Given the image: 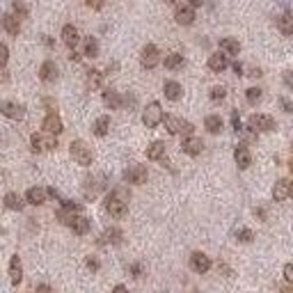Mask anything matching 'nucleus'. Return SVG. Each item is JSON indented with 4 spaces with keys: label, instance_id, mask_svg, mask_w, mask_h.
I'll return each mask as SVG.
<instances>
[{
    "label": "nucleus",
    "instance_id": "obj_1",
    "mask_svg": "<svg viewBox=\"0 0 293 293\" xmlns=\"http://www.w3.org/2000/svg\"><path fill=\"white\" fill-rule=\"evenodd\" d=\"M106 211L113 218H124L128 211V195L124 190H115L106 197Z\"/></svg>",
    "mask_w": 293,
    "mask_h": 293
},
{
    "label": "nucleus",
    "instance_id": "obj_2",
    "mask_svg": "<svg viewBox=\"0 0 293 293\" xmlns=\"http://www.w3.org/2000/svg\"><path fill=\"white\" fill-rule=\"evenodd\" d=\"M163 121H165L168 133H172V135H190V133H195V126L190 121L176 117V115H163Z\"/></svg>",
    "mask_w": 293,
    "mask_h": 293
},
{
    "label": "nucleus",
    "instance_id": "obj_3",
    "mask_svg": "<svg viewBox=\"0 0 293 293\" xmlns=\"http://www.w3.org/2000/svg\"><path fill=\"white\" fill-rule=\"evenodd\" d=\"M30 147H32V151H35V154H42V151L55 149V147H58V140H55L53 133L42 131V133H35V135L30 138Z\"/></svg>",
    "mask_w": 293,
    "mask_h": 293
},
{
    "label": "nucleus",
    "instance_id": "obj_4",
    "mask_svg": "<svg viewBox=\"0 0 293 293\" xmlns=\"http://www.w3.org/2000/svg\"><path fill=\"white\" fill-rule=\"evenodd\" d=\"M69 151H71V158L78 163V165H85V168L92 165V158H94V156H92V149L83 142V140H73Z\"/></svg>",
    "mask_w": 293,
    "mask_h": 293
},
{
    "label": "nucleus",
    "instance_id": "obj_5",
    "mask_svg": "<svg viewBox=\"0 0 293 293\" xmlns=\"http://www.w3.org/2000/svg\"><path fill=\"white\" fill-rule=\"evenodd\" d=\"M163 121V108L158 101H151L147 108H144L142 113V124L147 126V128H156V126Z\"/></svg>",
    "mask_w": 293,
    "mask_h": 293
},
{
    "label": "nucleus",
    "instance_id": "obj_6",
    "mask_svg": "<svg viewBox=\"0 0 293 293\" xmlns=\"http://www.w3.org/2000/svg\"><path fill=\"white\" fill-rule=\"evenodd\" d=\"M158 62H161V51H158V46H156V44H147V46L142 48V55H140V64H142L144 69H154V66H158Z\"/></svg>",
    "mask_w": 293,
    "mask_h": 293
},
{
    "label": "nucleus",
    "instance_id": "obj_7",
    "mask_svg": "<svg viewBox=\"0 0 293 293\" xmlns=\"http://www.w3.org/2000/svg\"><path fill=\"white\" fill-rule=\"evenodd\" d=\"M0 115L7 117V119H14V121H21L25 117V108L16 101H2L0 103Z\"/></svg>",
    "mask_w": 293,
    "mask_h": 293
},
{
    "label": "nucleus",
    "instance_id": "obj_8",
    "mask_svg": "<svg viewBox=\"0 0 293 293\" xmlns=\"http://www.w3.org/2000/svg\"><path fill=\"white\" fill-rule=\"evenodd\" d=\"M147 176H149V172H147V168H144V165H131V168L124 172L126 183H133V185L147 183Z\"/></svg>",
    "mask_w": 293,
    "mask_h": 293
},
{
    "label": "nucleus",
    "instance_id": "obj_9",
    "mask_svg": "<svg viewBox=\"0 0 293 293\" xmlns=\"http://www.w3.org/2000/svg\"><path fill=\"white\" fill-rule=\"evenodd\" d=\"M247 124H250L252 131H263V133L275 128V119L268 117V115H252L250 119H247Z\"/></svg>",
    "mask_w": 293,
    "mask_h": 293
},
{
    "label": "nucleus",
    "instance_id": "obj_10",
    "mask_svg": "<svg viewBox=\"0 0 293 293\" xmlns=\"http://www.w3.org/2000/svg\"><path fill=\"white\" fill-rule=\"evenodd\" d=\"M181 149H183V154H188V156H199L204 151V142H202V138L195 135V133H190V135H185L183 138Z\"/></svg>",
    "mask_w": 293,
    "mask_h": 293
},
{
    "label": "nucleus",
    "instance_id": "obj_11",
    "mask_svg": "<svg viewBox=\"0 0 293 293\" xmlns=\"http://www.w3.org/2000/svg\"><path fill=\"white\" fill-rule=\"evenodd\" d=\"M190 268L195 270V273H199V275H204V273H209V268H211V259L206 257L204 252H192Z\"/></svg>",
    "mask_w": 293,
    "mask_h": 293
},
{
    "label": "nucleus",
    "instance_id": "obj_12",
    "mask_svg": "<svg viewBox=\"0 0 293 293\" xmlns=\"http://www.w3.org/2000/svg\"><path fill=\"white\" fill-rule=\"evenodd\" d=\"M174 18H176V23H179V25H192V23H195V7H190V5L176 7Z\"/></svg>",
    "mask_w": 293,
    "mask_h": 293
},
{
    "label": "nucleus",
    "instance_id": "obj_13",
    "mask_svg": "<svg viewBox=\"0 0 293 293\" xmlns=\"http://www.w3.org/2000/svg\"><path fill=\"white\" fill-rule=\"evenodd\" d=\"M42 128L46 133H53V135H58V133H62L64 124H62V119L55 113H48L46 117H44V121H42Z\"/></svg>",
    "mask_w": 293,
    "mask_h": 293
},
{
    "label": "nucleus",
    "instance_id": "obj_14",
    "mask_svg": "<svg viewBox=\"0 0 293 293\" xmlns=\"http://www.w3.org/2000/svg\"><path fill=\"white\" fill-rule=\"evenodd\" d=\"M234 161H236V165H238L240 170H247L252 165V154L245 144L236 147V151H234Z\"/></svg>",
    "mask_w": 293,
    "mask_h": 293
},
{
    "label": "nucleus",
    "instance_id": "obj_15",
    "mask_svg": "<svg viewBox=\"0 0 293 293\" xmlns=\"http://www.w3.org/2000/svg\"><path fill=\"white\" fill-rule=\"evenodd\" d=\"M289 195H291V181L289 179H280L273 185V199L275 202H284Z\"/></svg>",
    "mask_w": 293,
    "mask_h": 293
},
{
    "label": "nucleus",
    "instance_id": "obj_16",
    "mask_svg": "<svg viewBox=\"0 0 293 293\" xmlns=\"http://www.w3.org/2000/svg\"><path fill=\"white\" fill-rule=\"evenodd\" d=\"M69 227H71L73 234H78V236H85V234L90 232V220L85 216H80V213H76V216L69 220Z\"/></svg>",
    "mask_w": 293,
    "mask_h": 293
},
{
    "label": "nucleus",
    "instance_id": "obj_17",
    "mask_svg": "<svg viewBox=\"0 0 293 293\" xmlns=\"http://www.w3.org/2000/svg\"><path fill=\"white\" fill-rule=\"evenodd\" d=\"M227 66H229V58L222 53V51H220V53H213L209 58V69H211V71L220 73V71H225Z\"/></svg>",
    "mask_w": 293,
    "mask_h": 293
},
{
    "label": "nucleus",
    "instance_id": "obj_18",
    "mask_svg": "<svg viewBox=\"0 0 293 293\" xmlns=\"http://www.w3.org/2000/svg\"><path fill=\"white\" fill-rule=\"evenodd\" d=\"M39 78H42L44 83H53V80H58V66H55V62L46 60L42 66H39Z\"/></svg>",
    "mask_w": 293,
    "mask_h": 293
},
{
    "label": "nucleus",
    "instance_id": "obj_19",
    "mask_svg": "<svg viewBox=\"0 0 293 293\" xmlns=\"http://www.w3.org/2000/svg\"><path fill=\"white\" fill-rule=\"evenodd\" d=\"M62 42H64L69 48L78 46V42H80V35H78L76 25H64V28H62Z\"/></svg>",
    "mask_w": 293,
    "mask_h": 293
},
{
    "label": "nucleus",
    "instance_id": "obj_20",
    "mask_svg": "<svg viewBox=\"0 0 293 293\" xmlns=\"http://www.w3.org/2000/svg\"><path fill=\"white\" fill-rule=\"evenodd\" d=\"M46 195L48 192L44 190V188H28V192H25V202H30L32 206H42V204L46 202Z\"/></svg>",
    "mask_w": 293,
    "mask_h": 293
},
{
    "label": "nucleus",
    "instance_id": "obj_21",
    "mask_svg": "<svg viewBox=\"0 0 293 293\" xmlns=\"http://www.w3.org/2000/svg\"><path fill=\"white\" fill-rule=\"evenodd\" d=\"M2 28H5L9 35L16 37L18 32H21V18H18L16 14H5V16H2Z\"/></svg>",
    "mask_w": 293,
    "mask_h": 293
},
{
    "label": "nucleus",
    "instance_id": "obj_22",
    "mask_svg": "<svg viewBox=\"0 0 293 293\" xmlns=\"http://www.w3.org/2000/svg\"><path fill=\"white\" fill-rule=\"evenodd\" d=\"M9 280H12L14 287L21 284V280H23V266H21L18 257H12V261H9Z\"/></svg>",
    "mask_w": 293,
    "mask_h": 293
},
{
    "label": "nucleus",
    "instance_id": "obj_23",
    "mask_svg": "<svg viewBox=\"0 0 293 293\" xmlns=\"http://www.w3.org/2000/svg\"><path fill=\"white\" fill-rule=\"evenodd\" d=\"M163 92H165V96H168L170 101H179L181 94H183V87H181L176 80H168L165 87H163Z\"/></svg>",
    "mask_w": 293,
    "mask_h": 293
},
{
    "label": "nucleus",
    "instance_id": "obj_24",
    "mask_svg": "<svg viewBox=\"0 0 293 293\" xmlns=\"http://www.w3.org/2000/svg\"><path fill=\"white\" fill-rule=\"evenodd\" d=\"M220 51L227 55V58H236V55L240 53V44L236 42V39H229L227 37V39H222L220 42Z\"/></svg>",
    "mask_w": 293,
    "mask_h": 293
},
{
    "label": "nucleus",
    "instance_id": "obj_25",
    "mask_svg": "<svg viewBox=\"0 0 293 293\" xmlns=\"http://www.w3.org/2000/svg\"><path fill=\"white\" fill-rule=\"evenodd\" d=\"M108 128H110V117L108 115H101V117L94 121V126H92V133H94L96 138H103V135L108 133Z\"/></svg>",
    "mask_w": 293,
    "mask_h": 293
},
{
    "label": "nucleus",
    "instance_id": "obj_26",
    "mask_svg": "<svg viewBox=\"0 0 293 293\" xmlns=\"http://www.w3.org/2000/svg\"><path fill=\"white\" fill-rule=\"evenodd\" d=\"M103 103H106L110 110H117V108L121 106L119 92H115V90H103Z\"/></svg>",
    "mask_w": 293,
    "mask_h": 293
},
{
    "label": "nucleus",
    "instance_id": "obj_27",
    "mask_svg": "<svg viewBox=\"0 0 293 293\" xmlns=\"http://www.w3.org/2000/svg\"><path fill=\"white\" fill-rule=\"evenodd\" d=\"M163 154H165V142H161V140L151 142L149 149H147V158H149V161H161Z\"/></svg>",
    "mask_w": 293,
    "mask_h": 293
},
{
    "label": "nucleus",
    "instance_id": "obj_28",
    "mask_svg": "<svg viewBox=\"0 0 293 293\" xmlns=\"http://www.w3.org/2000/svg\"><path fill=\"white\" fill-rule=\"evenodd\" d=\"M83 55L85 58H96V55H99V42H96V37H85Z\"/></svg>",
    "mask_w": 293,
    "mask_h": 293
},
{
    "label": "nucleus",
    "instance_id": "obj_29",
    "mask_svg": "<svg viewBox=\"0 0 293 293\" xmlns=\"http://www.w3.org/2000/svg\"><path fill=\"white\" fill-rule=\"evenodd\" d=\"M204 126H206V131L209 133L218 135V133L222 131V119L218 117V115H209V117H204Z\"/></svg>",
    "mask_w": 293,
    "mask_h": 293
},
{
    "label": "nucleus",
    "instance_id": "obj_30",
    "mask_svg": "<svg viewBox=\"0 0 293 293\" xmlns=\"http://www.w3.org/2000/svg\"><path fill=\"white\" fill-rule=\"evenodd\" d=\"M5 206L12 211H23V199L18 197L16 192H7L5 195Z\"/></svg>",
    "mask_w": 293,
    "mask_h": 293
},
{
    "label": "nucleus",
    "instance_id": "obj_31",
    "mask_svg": "<svg viewBox=\"0 0 293 293\" xmlns=\"http://www.w3.org/2000/svg\"><path fill=\"white\" fill-rule=\"evenodd\" d=\"M277 28H280L282 35H293V18L289 16V14H284V16L277 18Z\"/></svg>",
    "mask_w": 293,
    "mask_h": 293
},
{
    "label": "nucleus",
    "instance_id": "obj_32",
    "mask_svg": "<svg viewBox=\"0 0 293 293\" xmlns=\"http://www.w3.org/2000/svg\"><path fill=\"white\" fill-rule=\"evenodd\" d=\"M165 66H168V69H181V66H183V55L170 53L168 58H165Z\"/></svg>",
    "mask_w": 293,
    "mask_h": 293
},
{
    "label": "nucleus",
    "instance_id": "obj_33",
    "mask_svg": "<svg viewBox=\"0 0 293 293\" xmlns=\"http://www.w3.org/2000/svg\"><path fill=\"white\" fill-rule=\"evenodd\" d=\"M103 238H106V243H113V245H117V243H121V229H106V234H103Z\"/></svg>",
    "mask_w": 293,
    "mask_h": 293
},
{
    "label": "nucleus",
    "instance_id": "obj_34",
    "mask_svg": "<svg viewBox=\"0 0 293 293\" xmlns=\"http://www.w3.org/2000/svg\"><path fill=\"white\" fill-rule=\"evenodd\" d=\"M87 87H90V90H99V87H101V73L99 71L87 73Z\"/></svg>",
    "mask_w": 293,
    "mask_h": 293
},
{
    "label": "nucleus",
    "instance_id": "obj_35",
    "mask_svg": "<svg viewBox=\"0 0 293 293\" xmlns=\"http://www.w3.org/2000/svg\"><path fill=\"white\" fill-rule=\"evenodd\" d=\"M245 96H247V101H250L252 106H254V103H259V101H261V90H259V87H250Z\"/></svg>",
    "mask_w": 293,
    "mask_h": 293
},
{
    "label": "nucleus",
    "instance_id": "obj_36",
    "mask_svg": "<svg viewBox=\"0 0 293 293\" xmlns=\"http://www.w3.org/2000/svg\"><path fill=\"white\" fill-rule=\"evenodd\" d=\"M225 96H227V90H225L222 85H218V87H213V90H211V99H213V101H222Z\"/></svg>",
    "mask_w": 293,
    "mask_h": 293
},
{
    "label": "nucleus",
    "instance_id": "obj_37",
    "mask_svg": "<svg viewBox=\"0 0 293 293\" xmlns=\"http://www.w3.org/2000/svg\"><path fill=\"white\" fill-rule=\"evenodd\" d=\"M236 236H238L240 243H250V240L254 238V232H252V229H238V234H236Z\"/></svg>",
    "mask_w": 293,
    "mask_h": 293
},
{
    "label": "nucleus",
    "instance_id": "obj_38",
    "mask_svg": "<svg viewBox=\"0 0 293 293\" xmlns=\"http://www.w3.org/2000/svg\"><path fill=\"white\" fill-rule=\"evenodd\" d=\"M14 12H16L18 18H25V16H28V7H25L21 0H16V2H14Z\"/></svg>",
    "mask_w": 293,
    "mask_h": 293
},
{
    "label": "nucleus",
    "instance_id": "obj_39",
    "mask_svg": "<svg viewBox=\"0 0 293 293\" xmlns=\"http://www.w3.org/2000/svg\"><path fill=\"white\" fill-rule=\"evenodd\" d=\"M7 60H9V48H7L5 44H0V66H2V69H5Z\"/></svg>",
    "mask_w": 293,
    "mask_h": 293
},
{
    "label": "nucleus",
    "instance_id": "obj_40",
    "mask_svg": "<svg viewBox=\"0 0 293 293\" xmlns=\"http://www.w3.org/2000/svg\"><path fill=\"white\" fill-rule=\"evenodd\" d=\"M85 5L92 7V9H101V7L106 5V0H85Z\"/></svg>",
    "mask_w": 293,
    "mask_h": 293
},
{
    "label": "nucleus",
    "instance_id": "obj_41",
    "mask_svg": "<svg viewBox=\"0 0 293 293\" xmlns=\"http://www.w3.org/2000/svg\"><path fill=\"white\" fill-rule=\"evenodd\" d=\"M284 277H287L289 282H293V263H287V266H284Z\"/></svg>",
    "mask_w": 293,
    "mask_h": 293
},
{
    "label": "nucleus",
    "instance_id": "obj_42",
    "mask_svg": "<svg viewBox=\"0 0 293 293\" xmlns=\"http://www.w3.org/2000/svg\"><path fill=\"white\" fill-rule=\"evenodd\" d=\"M140 273H142V266H140V263H133V266H131V275L133 277H140Z\"/></svg>",
    "mask_w": 293,
    "mask_h": 293
},
{
    "label": "nucleus",
    "instance_id": "obj_43",
    "mask_svg": "<svg viewBox=\"0 0 293 293\" xmlns=\"http://www.w3.org/2000/svg\"><path fill=\"white\" fill-rule=\"evenodd\" d=\"M280 103L284 106V110H287V113H293V103L289 101V99H280Z\"/></svg>",
    "mask_w": 293,
    "mask_h": 293
},
{
    "label": "nucleus",
    "instance_id": "obj_44",
    "mask_svg": "<svg viewBox=\"0 0 293 293\" xmlns=\"http://www.w3.org/2000/svg\"><path fill=\"white\" fill-rule=\"evenodd\" d=\"M87 266H90V268H92V270H99V259L90 257V259H87Z\"/></svg>",
    "mask_w": 293,
    "mask_h": 293
},
{
    "label": "nucleus",
    "instance_id": "obj_45",
    "mask_svg": "<svg viewBox=\"0 0 293 293\" xmlns=\"http://www.w3.org/2000/svg\"><path fill=\"white\" fill-rule=\"evenodd\" d=\"M188 5H190V7H202L204 0H188Z\"/></svg>",
    "mask_w": 293,
    "mask_h": 293
},
{
    "label": "nucleus",
    "instance_id": "obj_46",
    "mask_svg": "<svg viewBox=\"0 0 293 293\" xmlns=\"http://www.w3.org/2000/svg\"><path fill=\"white\" fill-rule=\"evenodd\" d=\"M7 80V76H5V71H2V66H0V83H5Z\"/></svg>",
    "mask_w": 293,
    "mask_h": 293
},
{
    "label": "nucleus",
    "instance_id": "obj_47",
    "mask_svg": "<svg viewBox=\"0 0 293 293\" xmlns=\"http://www.w3.org/2000/svg\"><path fill=\"white\" fill-rule=\"evenodd\" d=\"M115 291H117V293H124L126 287H124V284H119V287H115Z\"/></svg>",
    "mask_w": 293,
    "mask_h": 293
},
{
    "label": "nucleus",
    "instance_id": "obj_48",
    "mask_svg": "<svg viewBox=\"0 0 293 293\" xmlns=\"http://www.w3.org/2000/svg\"><path fill=\"white\" fill-rule=\"evenodd\" d=\"M289 197H293V181H291V195H289Z\"/></svg>",
    "mask_w": 293,
    "mask_h": 293
},
{
    "label": "nucleus",
    "instance_id": "obj_49",
    "mask_svg": "<svg viewBox=\"0 0 293 293\" xmlns=\"http://www.w3.org/2000/svg\"><path fill=\"white\" fill-rule=\"evenodd\" d=\"M168 2H170V5H172V2H176V0H168Z\"/></svg>",
    "mask_w": 293,
    "mask_h": 293
}]
</instances>
